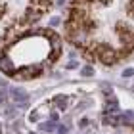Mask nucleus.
<instances>
[{
  "label": "nucleus",
  "mask_w": 134,
  "mask_h": 134,
  "mask_svg": "<svg viewBox=\"0 0 134 134\" xmlns=\"http://www.w3.org/2000/svg\"><path fill=\"white\" fill-rule=\"evenodd\" d=\"M96 52H98V58H100V62H102L103 65H113L115 62H117V52H115L111 46L100 44Z\"/></svg>",
  "instance_id": "1"
},
{
  "label": "nucleus",
  "mask_w": 134,
  "mask_h": 134,
  "mask_svg": "<svg viewBox=\"0 0 134 134\" xmlns=\"http://www.w3.org/2000/svg\"><path fill=\"white\" fill-rule=\"evenodd\" d=\"M0 69H2L6 75H14V73H15L14 62H12L8 56H2V58H0Z\"/></svg>",
  "instance_id": "2"
},
{
  "label": "nucleus",
  "mask_w": 134,
  "mask_h": 134,
  "mask_svg": "<svg viewBox=\"0 0 134 134\" xmlns=\"http://www.w3.org/2000/svg\"><path fill=\"white\" fill-rule=\"evenodd\" d=\"M14 100L21 103V102H25V100H27V94L23 92V90H14Z\"/></svg>",
  "instance_id": "3"
},
{
  "label": "nucleus",
  "mask_w": 134,
  "mask_h": 134,
  "mask_svg": "<svg viewBox=\"0 0 134 134\" xmlns=\"http://www.w3.org/2000/svg\"><path fill=\"white\" fill-rule=\"evenodd\" d=\"M82 75H92V67H84V69H82Z\"/></svg>",
  "instance_id": "4"
},
{
  "label": "nucleus",
  "mask_w": 134,
  "mask_h": 134,
  "mask_svg": "<svg viewBox=\"0 0 134 134\" xmlns=\"http://www.w3.org/2000/svg\"><path fill=\"white\" fill-rule=\"evenodd\" d=\"M58 23H59V17H52V21H50V25H52V27H56V25H58Z\"/></svg>",
  "instance_id": "5"
},
{
  "label": "nucleus",
  "mask_w": 134,
  "mask_h": 134,
  "mask_svg": "<svg viewBox=\"0 0 134 134\" xmlns=\"http://www.w3.org/2000/svg\"><path fill=\"white\" fill-rule=\"evenodd\" d=\"M123 75H125V77H130V75H134V69H126V71L123 73Z\"/></svg>",
  "instance_id": "6"
},
{
  "label": "nucleus",
  "mask_w": 134,
  "mask_h": 134,
  "mask_svg": "<svg viewBox=\"0 0 134 134\" xmlns=\"http://www.w3.org/2000/svg\"><path fill=\"white\" fill-rule=\"evenodd\" d=\"M103 2H105V0H103Z\"/></svg>",
  "instance_id": "7"
}]
</instances>
